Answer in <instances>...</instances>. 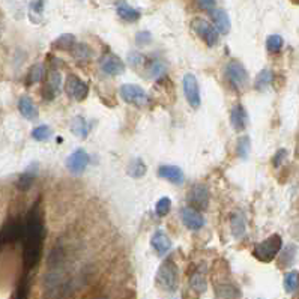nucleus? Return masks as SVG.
<instances>
[{
	"label": "nucleus",
	"mask_w": 299,
	"mask_h": 299,
	"mask_svg": "<svg viewBox=\"0 0 299 299\" xmlns=\"http://www.w3.org/2000/svg\"><path fill=\"white\" fill-rule=\"evenodd\" d=\"M47 236V230L44 226V219L41 214L39 203L36 202L33 208L27 212L26 218H24V232L21 241L23 245V273H32L33 269L38 266L41 256H42V248L44 241Z\"/></svg>",
	"instance_id": "f257e3e1"
},
{
	"label": "nucleus",
	"mask_w": 299,
	"mask_h": 299,
	"mask_svg": "<svg viewBox=\"0 0 299 299\" xmlns=\"http://www.w3.org/2000/svg\"><path fill=\"white\" fill-rule=\"evenodd\" d=\"M155 283L163 292L167 293L176 292L179 286V268L176 262L173 259H165L157 271Z\"/></svg>",
	"instance_id": "f03ea898"
},
{
	"label": "nucleus",
	"mask_w": 299,
	"mask_h": 299,
	"mask_svg": "<svg viewBox=\"0 0 299 299\" xmlns=\"http://www.w3.org/2000/svg\"><path fill=\"white\" fill-rule=\"evenodd\" d=\"M224 77H226L229 86L238 93L245 92V89L250 86L248 71L239 60H229L226 63V66H224Z\"/></svg>",
	"instance_id": "7ed1b4c3"
},
{
	"label": "nucleus",
	"mask_w": 299,
	"mask_h": 299,
	"mask_svg": "<svg viewBox=\"0 0 299 299\" xmlns=\"http://www.w3.org/2000/svg\"><path fill=\"white\" fill-rule=\"evenodd\" d=\"M283 248V238L278 233H273L260 244H257L253 250V256L263 263H271L272 260H275L277 254L281 251Z\"/></svg>",
	"instance_id": "20e7f679"
},
{
	"label": "nucleus",
	"mask_w": 299,
	"mask_h": 299,
	"mask_svg": "<svg viewBox=\"0 0 299 299\" xmlns=\"http://www.w3.org/2000/svg\"><path fill=\"white\" fill-rule=\"evenodd\" d=\"M119 95L127 104H131L137 109H144L149 106V95L143 87L137 84H122L119 89Z\"/></svg>",
	"instance_id": "39448f33"
},
{
	"label": "nucleus",
	"mask_w": 299,
	"mask_h": 299,
	"mask_svg": "<svg viewBox=\"0 0 299 299\" xmlns=\"http://www.w3.org/2000/svg\"><path fill=\"white\" fill-rule=\"evenodd\" d=\"M191 29L208 47H215L219 42V33L217 32V29L203 18H198V17L194 18L191 21Z\"/></svg>",
	"instance_id": "423d86ee"
},
{
	"label": "nucleus",
	"mask_w": 299,
	"mask_h": 299,
	"mask_svg": "<svg viewBox=\"0 0 299 299\" xmlns=\"http://www.w3.org/2000/svg\"><path fill=\"white\" fill-rule=\"evenodd\" d=\"M24 232V219L21 218H12L9 219L0 230V248L21 241Z\"/></svg>",
	"instance_id": "0eeeda50"
},
{
	"label": "nucleus",
	"mask_w": 299,
	"mask_h": 299,
	"mask_svg": "<svg viewBox=\"0 0 299 299\" xmlns=\"http://www.w3.org/2000/svg\"><path fill=\"white\" fill-rule=\"evenodd\" d=\"M187 202L188 206L197 211H206L209 206V190L202 184L192 185L187 194Z\"/></svg>",
	"instance_id": "6e6552de"
},
{
	"label": "nucleus",
	"mask_w": 299,
	"mask_h": 299,
	"mask_svg": "<svg viewBox=\"0 0 299 299\" xmlns=\"http://www.w3.org/2000/svg\"><path fill=\"white\" fill-rule=\"evenodd\" d=\"M65 93L76 101H84L89 95V84L74 74H69L65 80Z\"/></svg>",
	"instance_id": "1a4fd4ad"
},
{
	"label": "nucleus",
	"mask_w": 299,
	"mask_h": 299,
	"mask_svg": "<svg viewBox=\"0 0 299 299\" xmlns=\"http://www.w3.org/2000/svg\"><path fill=\"white\" fill-rule=\"evenodd\" d=\"M184 95L187 98V101L191 109H198L202 104V96H200V86H198L197 79L194 77V74H185L184 80Z\"/></svg>",
	"instance_id": "9d476101"
},
{
	"label": "nucleus",
	"mask_w": 299,
	"mask_h": 299,
	"mask_svg": "<svg viewBox=\"0 0 299 299\" xmlns=\"http://www.w3.org/2000/svg\"><path fill=\"white\" fill-rule=\"evenodd\" d=\"M99 68H101V71L107 74V76L116 77L125 72V62L114 53H106L99 59Z\"/></svg>",
	"instance_id": "9b49d317"
},
{
	"label": "nucleus",
	"mask_w": 299,
	"mask_h": 299,
	"mask_svg": "<svg viewBox=\"0 0 299 299\" xmlns=\"http://www.w3.org/2000/svg\"><path fill=\"white\" fill-rule=\"evenodd\" d=\"M181 218H182L184 226L188 230H192V232L200 230L205 226L203 215L198 212L197 209L191 208V206H185L184 209H181Z\"/></svg>",
	"instance_id": "f8f14e48"
},
{
	"label": "nucleus",
	"mask_w": 299,
	"mask_h": 299,
	"mask_svg": "<svg viewBox=\"0 0 299 299\" xmlns=\"http://www.w3.org/2000/svg\"><path fill=\"white\" fill-rule=\"evenodd\" d=\"M89 164V155L83 149H77L66 158V168L74 174H82Z\"/></svg>",
	"instance_id": "ddd939ff"
},
{
	"label": "nucleus",
	"mask_w": 299,
	"mask_h": 299,
	"mask_svg": "<svg viewBox=\"0 0 299 299\" xmlns=\"http://www.w3.org/2000/svg\"><path fill=\"white\" fill-rule=\"evenodd\" d=\"M38 173H39V164L35 163V161L30 163L26 167V170L20 174V178L17 181V188L21 192H27L33 187V184H35V181L38 178Z\"/></svg>",
	"instance_id": "4468645a"
},
{
	"label": "nucleus",
	"mask_w": 299,
	"mask_h": 299,
	"mask_svg": "<svg viewBox=\"0 0 299 299\" xmlns=\"http://www.w3.org/2000/svg\"><path fill=\"white\" fill-rule=\"evenodd\" d=\"M158 176L171 182L173 185H182L185 181L182 168L178 165H170V164H164V165L158 167Z\"/></svg>",
	"instance_id": "2eb2a0df"
},
{
	"label": "nucleus",
	"mask_w": 299,
	"mask_h": 299,
	"mask_svg": "<svg viewBox=\"0 0 299 299\" xmlns=\"http://www.w3.org/2000/svg\"><path fill=\"white\" fill-rule=\"evenodd\" d=\"M248 122H250V117H248V113L245 110V107L242 104H236L232 107L230 110V123L235 131L242 133L246 130Z\"/></svg>",
	"instance_id": "dca6fc26"
},
{
	"label": "nucleus",
	"mask_w": 299,
	"mask_h": 299,
	"mask_svg": "<svg viewBox=\"0 0 299 299\" xmlns=\"http://www.w3.org/2000/svg\"><path fill=\"white\" fill-rule=\"evenodd\" d=\"M211 18L214 21V27L217 29L218 33L221 35H227L230 32V18L229 14L224 9H212L211 12Z\"/></svg>",
	"instance_id": "f3484780"
},
{
	"label": "nucleus",
	"mask_w": 299,
	"mask_h": 299,
	"mask_svg": "<svg viewBox=\"0 0 299 299\" xmlns=\"http://www.w3.org/2000/svg\"><path fill=\"white\" fill-rule=\"evenodd\" d=\"M151 245H152V248H154L158 256H164V254H167L170 251L171 241L163 230H157L151 238Z\"/></svg>",
	"instance_id": "a211bd4d"
},
{
	"label": "nucleus",
	"mask_w": 299,
	"mask_h": 299,
	"mask_svg": "<svg viewBox=\"0 0 299 299\" xmlns=\"http://www.w3.org/2000/svg\"><path fill=\"white\" fill-rule=\"evenodd\" d=\"M18 110H20L21 116L26 117L27 120H36L38 116H39L35 103L32 101V98L27 96V95H24V96L20 98V101H18Z\"/></svg>",
	"instance_id": "6ab92c4d"
},
{
	"label": "nucleus",
	"mask_w": 299,
	"mask_h": 299,
	"mask_svg": "<svg viewBox=\"0 0 299 299\" xmlns=\"http://www.w3.org/2000/svg\"><path fill=\"white\" fill-rule=\"evenodd\" d=\"M116 12L117 15L123 20V21H127V23H134V21H138L140 17H141V12L133 6H130L127 2H117L116 3Z\"/></svg>",
	"instance_id": "aec40b11"
},
{
	"label": "nucleus",
	"mask_w": 299,
	"mask_h": 299,
	"mask_svg": "<svg viewBox=\"0 0 299 299\" xmlns=\"http://www.w3.org/2000/svg\"><path fill=\"white\" fill-rule=\"evenodd\" d=\"M190 287L197 295H203L208 289V280L203 269H195L190 277Z\"/></svg>",
	"instance_id": "412c9836"
},
{
	"label": "nucleus",
	"mask_w": 299,
	"mask_h": 299,
	"mask_svg": "<svg viewBox=\"0 0 299 299\" xmlns=\"http://www.w3.org/2000/svg\"><path fill=\"white\" fill-rule=\"evenodd\" d=\"M214 287H215V296H218V298H241L242 296L241 290L230 281H222V283L215 281Z\"/></svg>",
	"instance_id": "4be33fe9"
},
{
	"label": "nucleus",
	"mask_w": 299,
	"mask_h": 299,
	"mask_svg": "<svg viewBox=\"0 0 299 299\" xmlns=\"http://www.w3.org/2000/svg\"><path fill=\"white\" fill-rule=\"evenodd\" d=\"M146 65V72H147V77L151 79H161L164 74L167 72V65L163 62V60H158V59H154V60H147L144 62Z\"/></svg>",
	"instance_id": "5701e85b"
},
{
	"label": "nucleus",
	"mask_w": 299,
	"mask_h": 299,
	"mask_svg": "<svg viewBox=\"0 0 299 299\" xmlns=\"http://www.w3.org/2000/svg\"><path fill=\"white\" fill-rule=\"evenodd\" d=\"M89 122L83 116H76L71 120V131L80 138H86L89 136Z\"/></svg>",
	"instance_id": "b1692460"
},
{
	"label": "nucleus",
	"mask_w": 299,
	"mask_h": 299,
	"mask_svg": "<svg viewBox=\"0 0 299 299\" xmlns=\"http://www.w3.org/2000/svg\"><path fill=\"white\" fill-rule=\"evenodd\" d=\"M76 45V36L71 33H63L59 38H56V41H53L52 47L53 50H59V52H71Z\"/></svg>",
	"instance_id": "393cba45"
},
{
	"label": "nucleus",
	"mask_w": 299,
	"mask_h": 299,
	"mask_svg": "<svg viewBox=\"0 0 299 299\" xmlns=\"http://www.w3.org/2000/svg\"><path fill=\"white\" fill-rule=\"evenodd\" d=\"M272 80H273V72L268 68L262 69L257 76H256V80H254V89L256 90H266L271 84H272Z\"/></svg>",
	"instance_id": "a878e982"
},
{
	"label": "nucleus",
	"mask_w": 299,
	"mask_h": 299,
	"mask_svg": "<svg viewBox=\"0 0 299 299\" xmlns=\"http://www.w3.org/2000/svg\"><path fill=\"white\" fill-rule=\"evenodd\" d=\"M44 74H45V69H44V65L42 63H35L30 66V69L27 71L26 74V86H32V84H36L39 82H42L44 79Z\"/></svg>",
	"instance_id": "bb28decb"
},
{
	"label": "nucleus",
	"mask_w": 299,
	"mask_h": 299,
	"mask_svg": "<svg viewBox=\"0 0 299 299\" xmlns=\"http://www.w3.org/2000/svg\"><path fill=\"white\" fill-rule=\"evenodd\" d=\"M230 227H232V233L236 239H241L244 235H245V219H244V215L239 214V212H235L230 218Z\"/></svg>",
	"instance_id": "cd10ccee"
},
{
	"label": "nucleus",
	"mask_w": 299,
	"mask_h": 299,
	"mask_svg": "<svg viewBox=\"0 0 299 299\" xmlns=\"http://www.w3.org/2000/svg\"><path fill=\"white\" fill-rule=\"evenodd\" d=\"M278 256V268L280 269H286V268H289L292 263H293V260H295V257H296V245H289V246H286L284 250H283V253L280 254H277Z\"/></svg>",
	"instance_id": "c85d7f7f"
},
{
	"label": "nucleus",
	"mask_w": 299,
	"mask_h": 299,
	"mask_svg": "<svg viewBox=\"0 0 299 299\" xmlns=\"http://www.w3.org/2000/svg\"><path fill=\"white\" fill-rule=\"evenodd\" d=\"M146 170H147V167H146V164L143 163L141 158H134L128 164V167H127V173L130 174L131 178H134V179L143 178L144 174H146Z\"/></svg>",
	"instance_id": "c756f323"
},
{
	"label": "nucleus",
	"mask_w": 299,
	"mask_h": 299,
	"mask_svg": "<svg viewBox=\"0 0 299 299\" xmlns=\"http://www.w3.org/2000/svg\"><path fill=\"white\" fill-rule=\"evenodd\" d=\"M251 152V140L248 136H242L238 138V144H236V155L241 160H248Z\"/></svg>",
	"instance_id": "7c9ffc66"
},
{
	"label": "nucleus",
	"mask_w": 299,
	"mask_h": 299,
	"mask_svg": "<svg viewBox=\"0 0 299 299\" xmlns=\"http://www.w3.org/2000/svg\"><path fill=\"white\" fill-rule=\"evenodd\" d=\"M50 89H52L54 93L60 92L62 87V76L59 72V68H50L48 71V82L45 83Z\"/></svg>",
	"instance_id": "2f4dec72"
},
{
	"label": "nucleus",
	"mask_w": 299,
	"mask_h": 299,
	"mask_svg": "<svg viewBox=\"0 0 299 299\" xmlns=\"http://www.w3.org/2000/svg\"><path fill=\"white\" fill-rule=\"evenodd\" d=\"M284 290L287 293H295L299 287V273L298 271H290L284 275V281H283Z\"/></svg>",
	"instance_id": "473e14b6"
},
{
	"label": "nucleus",
	"mask_w": 299,
	"mask_h": 299,
	"mask_svg": "<svg viewBox=\"0 0 299 299\" xmlns=\"http://www.w3.org/2000/svg\"><path fill=\"white\" fill-rule=\"evenodd\" d=\"M71 52H72L74 57H76L77 60H82V62H86L92 57V50L86 44H77L76 42V45H74Z\"/></svg>",
	"instance_id": "72a5a7b5"
},
{
	"label": "nucleus",
	"mask_w": 299,
	"mask_h": 299,
	"mask_svg": "<svg viewBox=\"0 0 299 299\" xmlns=\"http://www.w3.org/2000/svg\"><path fill=\"white\" fill-rule=\"evenodd\" d=\"M42 14H44V2L42 0H33L29 6V18L32 23L38 24L42 20Z\"/></svg>",
	"instance_id": "f704fd0d"
},
{
	"label": "nucleus",
	"mask_w": 299,
	"mask_h": 299,
	"mask_svg": "<svg viewBox=\"0 0 299 299\" xmlns=\"http://www.w3.org/2000/svg\"><path fill=\"white\" fill-rule=\"evenodd\" d=\"M50 137H52V128L48 125H38L32 130V138L36 141H47Z\"/></svg>",
	"instance_id": "c9c22d12"
},
{
	"label": "nucleus",
	"mask_w": 299,
	"mask_h": 299,
	"mask_svg": "<svg viewBox=\"0 0 299 299\" xmlns=\"http://www.w3.org/2000/svg\"><path fill=\"white\" fill-rule=\"evenodd\" d=\"M283 38L280 35H271L268 39H266V50L269 53H278L280 50L283 48Z\"/></svg>",
	"instance_id": "e433bc0d"
},
{
	"label": "nucleus",
	"mask_w": 299,
	"mask_h": 299,
	"mask_svg": "<svg viewBox=\"0 0 299 299\" xmlns=\"http://www.w3.org/2000/svg\"><path fill=\"white\" fill-rule=\"evenodd\" d=\"M170 209H171V200H170L168 197H161L160 200L157 202L155 212H157L158 217H165V215H168Z\"/></svg>",
	"instance_id": "4c0bfd02"
},
{
	"label": "nucleus",
	"mask_w": 299,
	"mask_h": 299,
	"mask_svg": "<svg viewBox=\"0 0 299 299\" xmlns=\"http://www.w3.org/2000/svg\"><path fill=\"white\" fill-rule=\"evenodd\" d=\"M287 157H289V151H287V149H284V147L278 149V151L275 152V155L272 157V165L275 167V168H280L281 164L284 163V160H286Z\"/></svg>",
	"instance_id": "58836bf2"
},
{
	"label": "nucleus",
	"mask_w": 299,
	"mask_h": 299,
	"mask_svg": "<svg viewBox=\"0 0 299 299\" xmlns=\"http://www.w3.org/2000/svg\"><path fill=\"white\" fill-rule=\"evenodd\" d=\"M151 42H152V33L151 32L141 30V32L136 33V44H137V47H146Z\"/></svg>",
	"instance_id": "ea45409f"
},
{
	"label": "nucleus",
	"mask_w": 299,
	"mask_h": 299,
	"mask_svg": "<svg viewBox=\"0 0 299 299\" xmlns=\"http://www.w3.org/2000/svg\"><path fill=\"white\" fill-rule=\"evenodd\" d=\"M128 62H130V65H131L133 68L138 69L141 65H144L146 57H144L141 53H138V52H131V53L128 54Z\"/></svg>",
	"instance_id": "a19ab883"
},
{
	"label": "nucleus",
	"mask_w": 299,
	"mask_h": 299,
	"mask_svg": "<svg viewBox=\"0 0 299 299\" xmlns=\"http://www.w3.org/2000/svg\"><path fill=\"white\" fill-rule=\"evenodd\" d=\"M197 5L200 9L211 12L215 8V0H197Z\"/></svg>",
	"instance_id": "79ce46f5"
},
{
	"label": "nucleus",
	"mask_w": 299,
	"mask_h": 299,
	"mask_svg": "<svg viewBox=\"0 0 299 299\" xmlns=\"http://www.w3.org/2000/svg\"><path fill=\"white\" fill-rule=\"evenodd\" d=\"M292 2H293L295 5H298V2H299V0H292Z\"/></svg>",
	"instance_id": "37998d69"
}]
</instances>
